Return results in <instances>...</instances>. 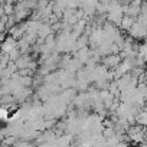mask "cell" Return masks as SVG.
I'll list each match as a JSON object with an SVG mask.
<instances>
[{"label": "cell", "instance_id": "3", "mask_svg": "<svg viewBox=\"0 0 147 147\" xmlns=\"http://www.w3.org/2000/svg\"><path fill=\"white\" fill-rule=\"evenodd\" d=\"M136 120L138 124H143V125H147V111H141L136 115Z\"/></svg>", "mask_w": 147, "mask_h": 147}, {"label": "cell", "instance_id": "4", "mask_svg": "<svg viewBox=\"0 0 147 147\" xmlns=\"http://www.w3.org/2000/svg\"><path fill=\"white\" fill-rule=\"evenodd\" d=\"M144 78H147V71L144 72Z\"/></svg>", "mask_w": 147, "mask_h": 147}, {"label": "cell", "instance_id": "2", "mask_svg": "<svg viewBox=\"0 0 147 147\" xmlns=\"http://www.w3.org/2000/svg\"><path fill=\"white\" fill-rule=\"evenodd\" d=\"M105 63L108 66H117L120 63V56H117V55H108V58L105 59Z\"/></svg>", "mask_w": 147, "mask_h": 147}, {"label": "cell", "instance_id": "1", "mask_svg": "<svg viewBox=\"0 0 147 147\" xmlns=\"http://www.w3.org/2000/svg\"><path fill=\"white\" fill-rule=\"evenodd\" d=\"M133 23H134V19H133V16H130V15H127V16H124L123 19H121V28L123 29H125V30H128L131 26H133Z\"/></svg>", "mask_w": 147, "mask_h": 147}]
</instances>
